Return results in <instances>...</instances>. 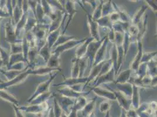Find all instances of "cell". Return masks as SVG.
<instances>
[{
	"mask_svg": "<svg viewBox=\"0 0 157 117\" xmlns=\"http://www.w3.org/2000/svg\"><path fill=\"white\" fill-rule=\"evenodd\" d=\"M107 36H105V38H103V39H100L99 40H93L89 44L85 56H86L88 59L90 60V63L91 67L93 66L94 58L96 53L98 52V49L100 48V47L102 45L103 42L105 41V38H107Z\"/></svg>",
	"mask_w": 157,
	"mask_h": 117,
	"instance_id": "obj_1",
	"label": "cell"
},
{
	"mask_svg": "<svg viewBox=\"0 0 157 117\" xmlns=\"http://www.w3.org/2000/svg\"><path fill=\"white\" fill-rule=\"evenodd\" d=\"M58 74V73H56L55 74H53L51 77L49 78L48 80H47L41 83L40 84H39L35 92L33 95V96L30 99L28 100V102H31L33 100L35 97H36L37 96H38L40 94H42L44 93H45L46 92L49 91V89L50 87V85L51 84V83L52 82V81L54 80V79L56 77Z\"/></svg>",
	"mask_w": 157,
	"mask_h": 117,
	"instance_id": "obj_2",
	"label": "cell"
},
{
	"mask_svg": "<svg viewBox=\"0 0 157 117\" xmlns=\"http://www.w3.org/2000/svg\"><path fill=\"white\" fill-rule=\"evenodd\" d=\"M55 98L56 99L59 106L62 108L63 112L67 115L70 112L71 109L75 104L76 99H72L70 98L62 96H58L56 94H54Z\"/></svg>",
	"mask_w": 157,
	"mask_h": 117,
	"instance_id": "obj_3",
	"label": "cell"
},
{
	"mask_svg": "<svg viewBox=\"0 0 157 117\" xmlns=\"http://www.w3.org/2000/svg\"><path fill=\"white\" fill-rule=\"evenodd\" d=\"M87 38H84V39H80V40H76V39H73L71 40H69L65 43L62 45L57 46L54 51H53L51 52H54V53H58L61 54L62 52H64L70 50L71 49L74 48L76 46L81 45L82 43H83Z\"/></svg>",
	"mask_w": 157,
	"mask_h": 117,
	"instance_id": "obj_4",
	"label": "cell"
},
{
	"mask_svg": "<svg viewBox=\"0 0 157 117\" xmlns=\"http://www.w3.org/2000/svg\"><path fill=\"white\" fill-rule=\"evenodd\" d=\"M108 42H109V40H108V37L107 36V38L105 39V41L103 42L102 45L100 47V48L98 49V52L95 55L93 66L97 65L99 63L103 62L105 60H106L105 58L106 53H107V47L108 45H107Z\"/></svg>",
	"mask_w": 157,
	"mask_h": 117,
	"instance_id": "obj_5",
	"label": "cell"
},
{
	"mask_svg": "<svg viewBox=\"0 0 157 117\" xmlns=\"http://www.w3.org/2000/svg\"><path fill=\"white\" fill-rule=\"evenodd\" d=\"M76 2L75 1H66L65 4L64 5V9H65V11L66 15H68L69 17V20L68 22L67 23V25L65 27V29L63 31V32L62 33L63 34H65L66 30V28L69 25L70 23L71 22L75 14L77 13V10L76 9Z\"/></svg>",
	"mask_w": 157,
	"mask_h": 117,
	"instance_id": "obj_6",
	"label": "cell"
},
{
	"mask_svg": "<svg viewBox=\"0 0 157 117\" xmlns=\"http://www.w3.org/2000/svg\"><path fill=\"white\" fill-rule=\"evenodd\" d=\"M116 75V70L113 67L110 72L98 77L96 81H94L93 87H99L100 85L111 83L114 81V76Z\"/></svg>",
	"mask_w": 157,
	"mask_h": 117,
	"instance_id": "obj_7",
	"label": "cell"
},
{
	"mask_svg": "<svg viewBox=\"0 0 157 117\" xmlns=\"http://www.w3.org/2000/svg\"><path fill=\"white\" fill-rule=\"evenodd\" d=\"M87 23L90 30V34L91 37L94 38L96 40H100V34H99V26L98 22L96 21L93 20L92 15L88 13L87 11Z\"/></svg>",
	"mask_w": 157,
	"mask_h": 117,
	"instance_id": "obj_8",
	"label": "cell"
},
{
	"mask_svg": "<svg viewBox=\"0 0 157 117\" xmlns=\"http://www.w3.org/2000/svg\"><path fill=\"white\" fill-rule=\"evenodd\" d=\"M58 91L61 96L66 97L72 98V99H77L81 96H85V95L88 94L89 93V92H86L84 91L82 92H76L74 91L70 87H67V86H64L62 89L58 90Z\"/></svg>",
	"mask_w": 157,
	"mask_h": 117,
	"instance_id": "obj_9",
	"label": "cell"
},
{
	"mask_svg": "<svg viewBox=\"0 0 157 117\" xmlns=\"http://www.w3.org/2000/svg\"><path fill=\"white\" fill-rule=\"evenodd\" d=\"M91 90L94 92V93L100 97L105 98L107 100H116V97L114 93L109 90H106L100 87H92Z\"/></svg>",
	"mask_w": 157,
	"mask_h": 117,
	"instance_id": "obj_10",
	"label": "cell"
},
{
	"mask_svg": "<svg viewBox=\"0 0 157 117\" xmlns=\"http://www.w3.org/2000/svg\"><path fill=\"white\" fill-rule=\"evenodd\" d=\"M110 89L114 93L116 97V100H117L119 105L122 108V109L126 111L130 110L131 105V100L127 99L120 91H116L111 89Z\"/></svg>",
	"mask_w": 157,
	"mask_h": 117,
	"instance_id": "obj_11",
	"label": "cell"
},
{
	"mask_svg": "<svg viewBox=\"0 0 157 117\" xmlns=\"http://www.w3.org/2000/svg\"><path fill=\"white\" fill-rule=\"evenodd\" d=\"M87 82V77H82V78H64V81L60 83L59 84L54 85V86H67V87H71L74 85H78V84H85L86 85Z\"/></svg>",
	"mask_w": 157,
	"mask_h": 117,
	"instance_id": "obj_12",
	"label": "cell"
},
{
	"mask_svg": "<svg viewBox=\"0 0 157 117\" xmlns=\"http://www.w3.org/2000/svg\"><path fill=\"white\" fill-rule=\"evenodd\" d=\"M131 107H132V109L137 110L140 106V88L134 85H132V94L131 96Z\"/></svg>",
	"mask_w": 157,
	"mask_h": 117,
	"instance_id": "obj_13",
	"label": "cell"
},
{
	"mask_svg": "<svg viewBox=\"0 0 157 117\" xmlns=\"http://www.w3.org/2000/svg\"><path fill=\"white\" fill-rule=\"evenodd\" d=\"M93 40H94V39L92 37L89 38H87L83 43H82L81 45L78 46V48L76 50V52H75L76 58H80L85 56L88 45Z\"/></svg>",
	"mask_w": 157,
	"mask_h": 117,
	"instance_id": "obj_14",
	"label": "cell"
},
{
	"mask_svg": "<svg viewBox=\"0 0 157 117\" xmlns=\"http://www.w3.org/2000/svg\"><path fill=\"white\" fill-rule=\"evenodd\" d=\"M118 91H120L123 96L128 100H131L132 94V85L126 83L124 84H117Z\"/></svg>",
	"mask_w": 157,
	"mask_h": 117,
	"instance_id": "obj_15",
	"label": "cell"
},
{
	"mask_svg": "<svg viewBox=\"0 0 157 117\" xmlns=\"http://www.w3.org/2000/svg\"><path fill=\"white\" fill-rule=\"evenodd\" d=\"M61 71V69L59 68H51L48 66H41L38 68H36L35 70L30 69V73L33 74L37 75H46L48 74L52 73V72L55 71Z\"/></svg>",
	"mask_w": 157,
	"mask_h": 117,
	"instance_id": "obj_16",
	"label": "cell"
},
{
	"mask_svg": "<svg viewBox=\"0 0 157 117\" xmlns=\"http://www.w3.org/2000/svg\"><path fill=\"white\" fill-rule=\"evenodd\" d=\"M138 50L137 54L136 56V58L134 59V61L131 65V70L134 71H137L138 69V67L140 65V62L141 59L143 56V45L141 42H138Z\"/></svg>",
	"mask_w": 157,
	"mask_h": 117,
	"instance_id": "obj_17",
	"label": "cell"
},
{
	"mask_svg": "<svg viewBox=\"0 0 157 117\" xmlns=\"http://www.w3.org/2000/svg\"><path fill=\"white\" fill-rule=\"evenodd\" d=\"M60 56V53L51 52V57L47 62L46 66L51 68H59Z\"/></svg>",
	"mask_w": 157,
	"mask_h": 117,
	"instance_id": "obj_18",
	"label": "cell"
},
{
	"mask_svg": "<svg viewBox=\"0 0 157 117\" xmlns=\"http://www.w3.org/2000/svg\"><path fill=\"white\" fill-rule=\"evenodd\" d=\"M103 63H104V62L99 63L97 65L93 66L92 70L90 71V73L89 77H87V82L86 85L89 83H90L92 81L95 80L97 77H98L99 74L101 71L102 66L103 65Z\"/></svg>",
	"mask_w": 157,
	"mask_h": 117,
	"instance_id": "obj_19",
	"label": "cell"
},
{
	"mask_svg": "<svg viewBox=\"0 0 157 117\" xmlns=\"http://www.w3.org/2000/svg\"><path fill=\"white\" fill-rule=\"evenodd\" d=\"M60 29H61V28L60 27L59 29H58L57 30L53 31L52 32L49 33V35H48L46 40V43L48 44L49 48L51 49L52 47L54 45L57 39L59 38L60 35Z\"/></svg>",
	"mask_w": 157,
	"mask_h": 117,
	"instance_id": "obj_20",
	"label": "cell"
},
{
	"mask_svg": "<svg viewBox=\"0 0 157 117\" xmlns=\"http://www.w3.org/2000/svg\"><path fill=\"white\" fill-rule=\"evenodd\" d=\"M96 98H94L89 101L83 109L82 110V114L83 117H88V116L94 111V109L95 108L96 105Z\"/></svg>",
	"mask_w": 157,
	"mask_h": 117,
	"instance_id": "obj_21",
	"label": "cell"
},
{
	"mask_svg": "<svg viewBox=\"0 0 157 117\" xmlns=\"http://www.w3.org/2000/svg\"><path fill=\"white\" fill-rule=\"evenodd\" d=\"M52 92L51 91L46 92L45 93H44L42 94H40L36 97L35 98L33 101L31 102V103L33 105H37L46 102L47 100H48L52 96Z\"/></svg>",
	"mask_w": 157,
	"mask_h": 117,
	"instance_id": "obj_22",
	"label": "cell"
},
{
	"mask_svg": "<svg viewBox=\"0 0 157 117\" xmlns=\"http://www.w3.org/2000/svg\"><path fill=\"white\" fill-rule=\"evenodd\" d=\"M147 9V7L146 6H143L141 7L137 12L134 15L133 18L131 20L132 22V25H137L141 21V19L143 16L144 15V13Z\"/></svg>",
	"mask_w": 157,
	"mask_h": 117,
	"instance_id": "obj_23",
	"label": "cell"
},
{
	"mask_svg": "<svg viewBox=\"0 0 157 117\" xmlns=\"http://www.w3.org/2000/svg\"><path fill=\"white\" fill-rule=\"evenodd\" d=\"M132 70L131 69L126 70L124 72L121 73L119 76H118V78L116 80V84H124L126 83H128L129 81V79L131 76V73Z\"/></svg>",
	"mask_w": 157,
	"mask_h": 117,
	"instance_id": "obj_24",
	"label": "cell"
},
{
	"mask_svg": "<svg viewBox=\"0 0 157 117\" xmlns=\"http://www.w3.org/2000/svg\"><path fill=\"white\" fill-rule=\"evenodd\" d=\"M88 103L87 100L85 96H81L78 98L76 99L75 103L72 107V108L78 112V111L82 110L83 108L85 107L86 105Z\"/></svg>",
	"mask_w": 157,
	"mask_h": 117,
	"instance_id": "obj_25",
	"label": "cell"
},
{
	"mask_svg": "<svg viewBox=\"0 0 157 117\" xmlns=\"http://www.w3.org/2000/svg\"><path fill=\"white\" fill-rule=\"evenodd\" d=\"M72 66L71 69V77L72 78H79V58H73L72 61Z\"/></svg>",
	"mask_w": 157,
	"mask_h": 117,
	"instance_id": "obj_26",
	"label": "cell"
},
{
	"mask_svg": "<svg viewBox=\"0 0 157 117\" xmlns=\"http://www.w3.org/2000/svg\"><path fill=\"white\" fill-rule=\"evenodd\" d=\"M115 10L111 1L104 2L102 7V17L109 16Z\"/></svg>",
	"mask_w": 157,
	"mask_h": 117,
	"instance_id": "obj_27",
	"label": "cell"
},
{
	"mask_svg": "<svg viewBox=\"0 0 157 117\" xmlns=\"http://www.w3.org/2000/svg\"><path fill=\"white\" fill-rule=\"evenodd\" d=\"M73 39H76V38L73 36H69V35H66L65 34H60L59 38L57 39L56 42H55V43L54 44V45L52 47H56L57 46H59L60 45H62L64 43H65L66 42L71 40Z\"/></svg>",
	"mask_w": 157,
	"mask_h": 117,
	"instance_id": "obj_28",
	"label": "cell"
},
{
	"mask_svg": "<svg viewBox=\"0 0 157 117\" xmlns=\"http://www.w3.org/2000/svg\"><path fill=\"white\" fill-rule=\"evenodd\" d=\"M88 58L86 56H84L79 58V78L83 77L84 73L88 65Z\"/></svg>",
	"mask_w": 157,
	"mask_h": 117,
	"instance_id": "obj_29",
	"label": "cell"
},
{
	"mask_svg": "<svg viewBox=\"0 0 157 117\" xmlns=\"http://www.w3.org/2000/svg\"><path fill=\"white\" fill-rule=\"evenodd\" d=\"M98 24V26H103L105 28H108L110 30H112V26H113V23L110 19L109 15V16H105V17H103L100 18L98 20L96 21Z\"/></svg>",
	"mask_w": 157,
	"mask_h": 117,
	"instance_id": "obj_30",
	"label": "cell"
},
{
	"mask_svg": "<svg viewBox=\"0 0 157 117\" xmlns=\"http://www.w3.org/2000/svg\"><path fill=\"white\" fill-rule=\"evenodd\" d=\"M113 67H114L113 63V61L111 58L105 60L103 63V65L102 66V67H101V71L99 74L98 77L110 72Z\"/></svg>",
	"mask_w": 157,
	"mask_h": 117,
	"instance_id": "obj_31",
	"label": "cell"
},
{
	"mask_svg": "<svg viewBox=\"0 0 157 117\" xmlns=\"http://www.w3.org/2000/svg\"><path fill=\"white\" fill-rule=\"evenodd\" d=\"M50 49L51 48H49V47L46 43V44L39 51L40 56H41V57L44 59L46 63L48 62L51 55V52L50 51Z\"/></svg>",
	"mask_w": 157,
	"mask_h": 117,
	"instance_id": "obj_32",
	"label": "cell"
},
{
	"mask_svg": "<svg viewBox=\"0 0 157 117\" xmlns=\"http://www.w3.org/2000/svg\"><path fill=\"white\" fill-rule=\"evenodd\" d=\"M103 3V1H100V2L94 9V12L92 15L93 20L97 21L102 17V7Z\"/></svg>",
	"mask_w": 157,
	"mask_h": 117,
	"instance_id": "obj_33",
	"label": "cell"
},
{
	"mask_svg": "<svg viewBox=\"0 0 157 117\" xmlns=\"http://www.w3.org/2000/svg\"><path fill=\"white\" fill-rule=\"evenodd\" d=\"M157 55V52H150V53H143V56L141 59L140 64L147 63L152 60Z\"/></svg>",
	"mask_w": 157,
	"mask_h": 117,
	"instance_id": "obj_34",
	"label": "cell"
},
{
	"mask_svg": "<svg viewBox=\"0 0 157 117\" xmlns=\"http://www.w3.org/2000/svg\"><path fill=\"white\" fill-rule=\"evenodd\" d=\"M53 113H54V115L55 117H62V114L63 112V111L62 110V108H60V107L59 106V104L56 100V99L55 98H53Z\"/></svg>",
	"mask_w": 157,
	"mask_h": 117,
	"instance_id": "obj_35",
	"label": "cell"
},
{
	"mask_svg": "<svg viewBox=\"0 0 157 117\" xmlns=\"http://www.w3.org/2000/svg\"><path fill=\"white\" fill-rule=\"evenodd\" d=\"M0 97L2 98L4 100H8V101L12 102L15 105H18V101L17 100L13 97V96L10 95V94H8L7 92L4 91H2L0 90Z\"/></svg>",
	"mask_w": 157,
	"mask_h": 117,
	"instance_id": "obj_36",
	"label": "cell"
},
{
	"mask_svg": "<svg viewBox=\"0 0 157 117\" xmlns=\"http://www.w3.org/2000/svg\"><path fill=\"white\" fill-rule=\"evenodd\" d=\"M110 107H111V105H110V102L109 101V100L103 101L100 103L99 105V110L101 113L105 114L106 112L109 111Z\"/></svg>",
	"mask_w": 157,
	"mask_h": 117,
	"instance_id": "obj_37",
	"label": "cell"
},
{
	"mask_svg": "<svg viewBox=\"0 0 157 117\" xmlns=\"http://www.w3.org/2000/svg\"><path fill=\"white\" fill-rule=\"evenodd\" d=\"M146 2H147V4L151 7V8H152V11H154V13H155V11H157V5H156V4L155 2V1H147Z\"/></svg>",
	"mask_w": 157,
	"mask_h": 117,
	"instance_id": "obj_38",
	"label": "cell"
},
{
	"mask_svg": "<svg viewBox=\"0 0 157 117\" xmlns=\"http://www.w3.org/2000/svg\"><path fill=\"white\" fill-rule=\"evenodd\" d=\"M13 108H14V110L15 111V114H16L17 117H25L24 115V114L22 113L21 111L20 110L19 108H17V107H15V105H13Z\"/></svg>",
	"mask_w": 157,
	"mask_h": 117,
	"instance_id": "obj_39",
	"label": "cell"
},
{
	"mask_svg": "<svg viewBox=\"0 0 157 117\" xmlns=\"http://www.w3.org/2000/svg\"><path fill=\"white\" fill-rule=\"evenodd\" d=\"M77 114H78V111L76 110H75L74 108H71L70 112L67 115V117H78Z\"/></svg>",
	"mask_w": 157,
	"mask_h": 117,
	"instance_id": "obj_40",
	"label": "cell"
},
{
	"mask_svg": "<svg viewBox=\"0 0 157 117\" xmlns=\"http://www.w3.org/2000/svg\"><path fill=\"white\" fill-rule=\"evenodd\" d=\"M48 117H55L53 108H51L48 110Z\"/></svg>",
	"mask_w": 157,
	"mask_h": 117,
	"instance_id": "obj_41",
	"label": "cell"
},
{
	"mask_svg": "<svg viewBox=\"0 0 157 117\" xmlns=\"http://www.w3.org/2000/svg\"><path fill=\"white\" fill-rule=\"evenodd\" d=\"M120 117H127V111L124 110L122 109L121 110V113Z\"/></svg>",
	"mask_w": 157,
	"mask_h": 117,
	"instance_id": "obj_42",
	"label": "cell"
},
{
	"mask_svg": "<svg viewBox=\"0 0 157 117\" xmlns=\"http://www.w3.org/2000/svg\"><path fill=\"white\" fill-rule=\"evenodd\" d=\"M106 115H105V117H110V114H109V111H108L107 112L105 113Z\"/></svg>",
	"mask_w": 157,
	"mask_h": 117,
	"instance_id": "obj_43",
	"label": "cell"
}]
</instances>
